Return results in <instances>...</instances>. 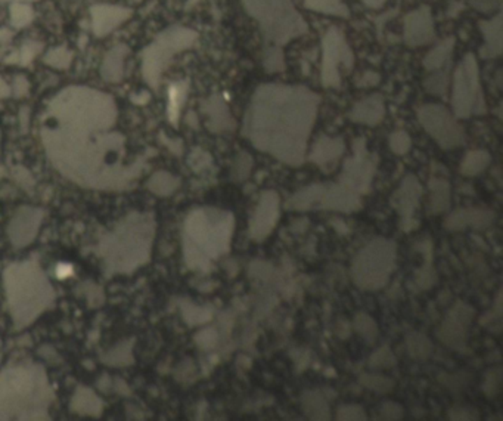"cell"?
I'll use <instances>...</instances> for the list:
<instances>
[{"label": "cell", "mask_w": 503, "mask_h": 421, "mask_svg": "<svg viewBox=\"0 0 503 421\" xmlns=\"http://www.w3.org/2000/svg\"><path fill=\"white\" fill-rule=\"evenodd\" d=\"M117 107L103 92L71 86L52 99L42 127L48 157L78 185L95 190L129 187L142 164L127 163L126 136L115 129Z\"/></svg>", "instance_id": "cell-1"}, {"label": "cell", "mask_w": 503, "mask_h": 421, "mask_svg": "<svg viewBox=\"0 0 503 421\" xmlns=\"http://www.w3.org/2000/svg\"><path fill=\"white\" fill-rule=\"evenodd\" d=\"M319 105L321 97L306 86L263 83L248 104L242 135L258 151L300 167L306 160Z\"/></svg>", "instance_id": "cell-2"}, {"label": "cell", "mask_w": 503, "mask_h": 421, "mask_svg": "<svg viewBox=\"0 0 503 421\" xmlns=\"http://www.w3.org/2000/svg\"><path fill=\"white\" fill-rule=\"evenodd\" d=\"M235 217L220 208L204 207L189 213L184 222L183 252L194 271H208L211 260L229 253Z\"/></svg>", "instance_id": "cell-3"}, {"label": "cell", "mask_w": 503, "mask_h": 421, "mask_svg": "<svg viewBox=\"0 0 503 421\" xmlns=\"http://www.w3.org/2000/svg\"><path fill=\"white\" fill-rule=\"evenodd\" d=\"M244 10L253 18L268 45L285 46L306 36L309 24L302 18L294 0H241Z\"/></svg>", "instance_id": "cell-4"}, {"label": "cell", "mask_w": 503, "mask_h": 421, "mask_svg": "<svg viewBox=\"0 0 503 421\" xmlns=\"http://www.w3.org/2000/svg\"><path fill=\"white\" fill-rule=\"evenodd\" d=\"M6 292L12 317L18 327L30 324L54 299L45 275L30 263L6 271Z\"/></svg>", "instance_id": "cell-5"}, {"label": "cell", "mask_w": 503, "mask_h": 421, "mask_svg": "<svg viewBox=\"0 0 503 421\" xmlns=\"http://www.w3.org/2000/svg\"><path fill=\"white\" fill-rule=\"evenodd\" d=\"M395 244L386 238L369 241L351 263V278L362 290L375 292L386 287L395 266Z\"/></svg>", "instance_id": "cell-6"}, {"label": "cell", "mask_w": 503, "mask_h": 421, "mask_svg": "<svg viewBox=\"0 0 503 421\" xmlns=\"http://www.w3.org/2000/svg\"><path fill=\"white\" fill-rule=\"evenodd\" d=\"M198 33L192 29L175 25L155 37V41L142 52V74L152 89H158L164 70L171 59L183 50L195 48Z\"/></svg>", "instance_id": "cell-7"}, {"label": "cell", "mask_w": 503, "mask_h": 421, "mask_svg": "<svg viewBox=\"0 0 503 421\" xmlns=\"http://www.w3.org/2000/svg\"><path fill=\"white\" fill-rule=\"evenodd\" d=\"M450 85H452V113L458 118L486 114L487 107L481 73L474 54H467L459 61Z\"/></svg>", "instance_id": "cell-8"}, {"label": "cell", "mask_w": 503, "mask_h": 421, "mask_svg": "<svg viewBox=\"0 0 503 421\" xmlns=\"http://www.w3.org/2000/svg\"><path fill=\"white\" fill-rule=\"evenodd\" d=\"M288 210H330V212L353 213L362 208L360 195L341 183H313L297 191L286 203Z\"/></svg>", "instance_id": "cell-9"}, {"label": "cell", "mask_w": 503, "mask_h": 421, "mask_svg": "<svg viewBox=\"0 0 503 421\" xmlns=\"http://www.w3.org/2000/svg\"><path fill=\"white\" fill-rule=\"evenodd\" d=\"M354 52L347 37L338 27H330L322 37L321 82L323 87L337 89L341 86L342 73L351 71Z\"/></svg>", "instance_id": "cell-10"}, {"label": "cell", "mask_w": 503, "mask_h": 421, "mask_svg": "<svg viewBox=\"0 0 503 421\" xmlns=\"http://www.w3.org/2000/svg\"><path fill=\"white\" fill-rule=\"evenodd\" d=\"M418 120L443 150H453L465 143V130L458 122V117L443 105H422L418 110Z\"/></svg>", "instance_id": "cell-11"}, {"label": "cell", "mask_w": 503, "mask_h": 421, "mask_svg": "<svg viewBox=\"0 0 503 421\" xmlns=\"http://www.w3.org/2000/svg\"><path fill=\"white\" fill-rule=\"evenodd\" d=\"M375 172L377 157L367 151L365 138L356 139L353 143V155L342 164L340 183L362 195L372 185Z\"/></svg>", "instance_id": "cell-12"}, {"label": "cell", "mask_w": 503, "mask_h": 421, "mask_svg": "<svg viewBox=\"0 0 503 421\" xmlns=\"http://www.w3.org/2000/svg\"><path fill=\"white\" fill-rule=\"evenodd\" d=\"M474 317L475 311L472 306L463 304V301H458L452 309H449L437 336L449 348L463 352L467 349L468 330Z\"/></svg>", "instance_id": "cell-13"}, {"label": "cell", "mask_w": 503, "mask_h": 421, "mask_svg": "<svg viewBox=\"0 0 503 421\" xmlns=\"http://www.w3.org/2000/svg\"><path fill=\"white\" fill-rule=\"evenodd\" d=\"M281 216V199L276 191H264L257 203L253 216L249 219V238L260 243L268 238L275 229Z\"/></svg>", "instance_id": "cell-14"}, {"label": "cell", "mask_w": 503, "mask_h": 421, "mask_svg": "<svg viewBox=\"0 0 503 421\" xmlns=\"http://www.w3.org/2000/svg\"><path fill=\"white\" fill-rule=\"evenodd\" d=\"M421 197H422V187L418 178L414 175L404 176L399 188H397L391 195L390 203L395 212L400 215L402 229L406 232L412 231L416 227V220L414 219V215L419 206Z\"/></svg>", "instance_id": "cell-15"}, {"label": "cell", "mask_w": 503, "mask_h": 421, "mask_svg": "<svg viewBox=\"0 0 503 421\" xmlns=\"http://www.w3.org/2000/svg\"><path fill=\"white\" fill-rule=\"evenodd\" d=\"M435 38V22L427 5L410 10L403 20V41L409 48H421Z\"/></svg>", "instance_id": "cell-16"}, {"label": "cell", "mask_w": 503, "mask_h": 421, "mask_svg": "<svg viewBox=\"0 0 503 421\" xmlns=\"http://www.w3.org/2000/svg\"><path fill=\"white\" fill-rule=\"evenodd\" d=\"M131 17V10L118 5H95L90 9L92 29L95 36L105 37Z\"/></svg>", "instance_id": "cell-17"}, {"label": "cell", "mask_w": 503, "mask_h": 421, "mask_svg": "<svg viewBox=\"0 0 503 421\" xmlns=\"http://www.w3.org/2000/svg\"><path fill=\"white\" fill-rule=\"evenodd\" d=\"M496 219V213L487 208H459L446 219L444 227L449 231H462L465 228L486 229Z\"/></svg>", "instance_id": "cell-18"}, {"label": "cell", "mask_w": 503, "mask_h": 421, "mask_svg": "<svg viewBox=\"0 0 503 421\" xmlns=\"http://www.w3.org/2000/svg\"><path fill=\"white\" fill-rule=\"evenodd\" d=\"M203 111L207 115V126L213 134L232 131L236 127L235 118L231 114L226 101L220 95H211L203 102Z\"/></svg>", "instance_id": "cell-19"}, {"label": "cell", "mask_w": 503, "mask_h": 421, "mask_svg": "<svg viewBox=\"0 0 503 421\" xmlns=\"http://www.w3.org/2000/svg\"><path fill=\"white\" fill-rule=\"evenodd\" d=\"M483 36V46L480 48V57L484 59H495L502 55L503 50V15L497 12L492 18L484 20L480 24Z\"/></svg>", "instance_id": "cell-20"}, {"label": "cell", "mask_w": 503, "mask_h": 421, "mask_svg": "<svg viewBox=\"0 0 503 421\" xmlns=\"http://www.w3.org/2000/svg\"><path fill=\"white\" fill-rule=\"evenodd\" d=\"M386 117V104L378 94L369 95L353 105L349 118L353 123L374 127L378 126Z\"/></svg>", "instance_id": "cell-21"}, {"label": "cell", "mask_w": 503, "mask_h": 421, "mask_svg": "<svg viewBox=\"0 0 503 421\" xmlns=\"http://www.w3.org/2000/svg\"><path fill=\"white\" fill-rule=\"evenodd\" d=\"M344 152H346V143L341 136L330 138L323 135L314 142L309 159L322 170H329L341 159Z\"/></svg>", "instance_id": "cell-22"}, {"label": "cell", "mask_w": 503, "mask_h": 421, "mask_svg": "<svg viewBox=\"0 0 503 421\" xmlns=\"http://www.w3.org/2000/svg\"><path fill=\"white\" fill-rule=\"evenodd\" d=\"M38 222H41V213L37 210L24 208L21 213L12 220V227H22V228H10L12 243L17 245H25L33 241V236L38 229Z\"/></svg>", "instance_id": "cell-23"}, {"label": "cell", "mask_w": 503, "mask_h": 421, "mask_svg": "<svg viewBox=\"0 0 503 421\" xmlns=\"http://www.w3.org/2000/svg\"><path fill=\"white\" fill-rule=\"evenodd\" d=\"M129 55V48L126 45H118L112 48L103 58L101 74L107 82L118 83L124 76V62Z\"/></svg>", "instance_id": "cell-24"}, {"label": "cell", "mask_w": 503, "mask_h": 421, "mask_svg": "<svg viewBox=\"0 0 503 421\" xmlns=\"http://www.w3.org/2000/svg\"><path fill=\"white\" fill-rule=\"evenodd\" d=\"M455 52V37H447L444 41L437 43L423 58L422 64L425 70L435 71L444 67H450V61L453 58Z\"/></svg>", "instance_id": "cell-25"}, {"label": "cell", "mask_w": 503, "mask_h": 421, "mask_svg": "<svg viewBox=\"0 0 503 421\" xmlns=\"http://www.w3.org/2000/svg\"><path fill=\"white\" fill-rule=\"evenodd\" d=\"M430 210L434 215L444 213L450 207V183L446 179L434 178L430 180Z\"/></svg>", "instance_id": "cell-26"}, {"label": "cell", "mask_w": 503, "mask_h": 421, "mask_svg": "<svg viewBox=\"0 0 503 421\" xmlns=\"http://www.w3.org/2000/svg\"><path fill=\"white\" fill-rule=\"evenodd\" d=\"M301 406L310 420H329L330 411L328 399L321 392L309 390L304 393L301 397Z\"/></svg>", "instance_id": "cell-27"}, {"label": "cell", "mask_w": 503, "mask_h": 421, "mask_svg": "<svg viewBox=\"0 0 503 421\" xmlns=\"http://www.w3.org/2000/svg\"><path fill=\"white\" fill-rule=\"evenodd\" d=\"M302 5L306 9L321 15L342 20L350 17V10L344 0H302Z\"/></svg>", "instance_id": "cell-28"}, {"label": "cell", "mask_w": 503, "mask_h": 421, "mask_svg": "<svg viewBox=\"0 0 503 421\" xmlns=\"http://www.w3.org/2000/svg\"><path fill=\"white\" fill-rule=\"evenodd\" d=\"M492 157L484 150H472L465 154L460 163V173L463 176H476L488 167Z\"/></svg>", "instance_id": "cell-29"}, {"label": "cell", "mask_w": 503, "mask_h": 421, "mask_svg": "<svg viewBox=\"0 0 503 421\" xmlns=\"http://www.w3.org/2000/svg\"><path fill=\"white\" fill-rule=\"evenodd\" d=\"M406 348L410 355V358L416 361H425L431 357L434 350L431 340L422 333L414 331L406 337Z\"/></svg>", "instance_id": "cell-30"}, {"label": "cell", "mask_w": 503, "mask_h": 421, "mask_svg": "<svg viewBox=\"0 0 503 421\" xmlns=\"http://www.w3.org/2000/svg\"><path fill=\"white\" fill-rule=\"evenodd\" d=\"M419 247H421V252L423 253V256H425V263H423L422 269L418 271V273H416V283L421 288H425L427 290V288H431L437 281L435 271L432 266V247H431L430 241L422 243Z\"/></svg>", "instance_id": "cell-31"}, {"label": "cell", "mask_w": 503, "mask_h": 421, "mask_svg": "<svg viewBox=\"0 0 503 421\" xmlns=\"http://www.w3.org/2000/svg\"><path fill=\"white\" fill-rule=\"evenodd\" d=\"M450 86V69L444 67L442 70L430 71L428 77L423 82V87L428 92V94L434 97H444L447 94Z\"/></svg>", "instance_id": "cell-32"}, {"label": "cell", "mask_w": 503, "mask_h": 421, "mask_svg": "<svg viewBox=\"0 0 503 421\" xmlns=\"http://www.w3.org/2000/svg\"><path fill=\"white\" fill-rule=\"evenodd\" d=\"M148 187L154 194L167 197L177 191V188L180 187V180L179 178L173 176L168 172H158L150 179Z\"/></svg>", "instance_id": "cell-33"}, {"label": "cell", "mask_w": 503, "mask_h": 421, "mask_svg": "<svg viewBox=\"0 0 503 421\" xmlns=\"http://www.w3.org/2000/svg\"><path fill=\"white\" fill-rule=\"evenodd\" d=\"M263 67L269 74H276L285 71V55L284 48L277 45H268L263 52Z\"/></svg>", "instance_id": "cell-34"}, {"label": "cell", "mask_w": 503, "mask_h": 421, "mask_svg": "<svg viewBox=\"0 0 503 421\" xmlns=\"http://www.w3.org/2000/svg\"><path fill=\"white\" fill-rule=\"evenodd\" d=\"M353 325H354L356 333L359 334L366 341V343H369V345L375 343L379 336V330H378V325L374 318H370L366 313H359V315H356Z\"/></svg>", "instance_id": "cell-35"}, {"label": "cell", "mask_w": 503, "mask_h": 421, "mask_svg": "<svg viewBox=\"0 0 503 421\" xmlns=\"http://www.w3.org/2000/svg\"><path fill=\"white\" fill-rule=\"evenodd\" d=\"M188 95V83H176L170 87V99H168V117L171 123H177L182 105L187 101Z\"/></svg>", "instance_id": "cell-36"}, {"label": "cell", "mask_w": 503, "mask_h": 421, "mask_svg": "<svg viewBox=\"0 0 503 421\" xmlns=\"http://www.w3.org/2000/svg\"><path fill=\"white\" fill-rule=\"evenodd\" d=\"M182 312L184 321L189 325H200L213 318V309L210 306H195L192 304H184Z\"/></svg>", "instance_id": "cell-37"}, {"label": "cell", "mask_w": 503, "mask_h": 421, "mask_svg": "<svg viewBox=\"0 0 503 421\" xmlns=\"http://www.w3.org/2000/svg\"><path fill=\"white\" fill-rule=\"evenodd\" d=\"M43 61L50 65L52 69L57 70H67L73 62V52L68 50L65 46H58L50 49L45 55Z\"/></svg>", "instance_id": "cell-38"}, {"label": "cell", "mask_w": 503, "mask_h": 421, "mask_svg": "<svg viewBox=\"0 0 503 421\" xmlns=\"http://www.w3.org/2000/svg\"><path fill=\"white\" fill-rule=\"evenodd\" d=\"M253 157H251L248 152L241 151L235 157V160L232 163V169H231V176L235 182H242L245 179H248V176L251 175V170H253Z\"/></svg>", "instance_id": "cell-39"}, {"label": "cell", "mask_w": 503, "mask_h": 421, "mask_svg": "<svg viewBox=\"0 0 503 421\" xmlns=\"http://www.w3.org/2000/svg\"><path fill=\"white\" fill-rule=\"evenodd\" d=\"M360 385L369 390H374L377 393H388L394 389V380L381 374H362Z\"/></svg>", "instance_id": "cell-40"}, {"label": "cell", "mask_w": 503, "mask_h": 421, "mask_svg": "<svg viewBox=\"0 0 503 421\" xmlns=\"http://www.w3.org/2000/svg\"><path fill=\"white\" fill-rule=\"evenodd\" d=\"M34 18L33 8L25 2H17L10 6V20L15 29H24L31 24Z\"/></svg>", "instance_id": "cell-41"}, {"label": "cell", "mask_w": 503, "mask_h": 421, "mask_svg": "<svg viewBox=\"0 0 503 421\" xmlns=\"http://www.w3.org/2000/svg\"><path fill=\"white\" fill-rule=\"evenodd\" d=\"M388 145L395 155H406L412 148V139H410L407 131L395 130L388 138Z\"/></svg>", "instance_id": "cell-42"}, {"label": "cell", "mask_w": 503, "mask_h": 421, "mask_svg": "<svg viewBox=\"0 0 503 421\" xmlns=\"http://www.w3.org/2000/svg\"><path fill=\"white\" fill-rule=\"evenodd\" d=\"M395 358L394 353L388 346H382L379 348L375 353H372V357L369 359V366L370 368H391L395 365Z\"/></svg>", "instance_id": "cell-43"}, {"label": "cell", "mask_w": 503, "mask_h": 421, "mask_svg": "<svg viewBox=\"0 0 503 421\" xmlns=\"http://www.w3.org/2000/svg\"><path fill=\"white\" fill-rule=\"evenodd\" d=\"M249 275L253 276V278L261 280L264 283H273L277 276L276 271L270 265H268V263H264L261 260H254L253 263H251Z\"/></svg>", "instance_id": "cell-44"}, {"label": "cell", "mask_w": 503, "mask_h": 421, "mask_svg": "<svg viewBox=\"0 0 503 421\" xmlns=\"http://www.w3.org/2000/svg\"><path fill=\"white\" fill-rule=\"evenodd\" d=\"M337 420L341 421H365L367 420L366 411L359 405H342L337 411Z\"/></svg>", "instance_id": "cell-45"}, {"label": "cell", "mask_w": 503, "mask_h": 421, "mask_svg": "<svg viewBox=\"0 0 503 421\" xmlns=\"http://www.w3.org/2000/svg\"><path fill=\"white\" fill-rule=\"evenodd\" d=\"M42 49H43V45L41 42H27L20 50L18 62L22 65L30 64L37 57V54H41Z\"/></svg>", "instance_id": "cell-46"}, {"label": "cell", "mask_w": 503, "mask_h": 421, "mask_svg": "<svg viewBox=\"0 0 503 421\" xmlns=\"http://www.w3.org/2000/svg\"><path fill=\"white\" fill-rule=\"evenodd\" d=\"M195 341L201 349H205V350L213 349V348H216L217 341H219V333L214 330V328H207V330H203L195 337Z\"/></svg>", "instance_id": "cell-47"}, {"label": "cell", "mask_w": 503, "mask_h": 421, "mask_svg": "<svg viewBox=\"0 0 503 421\" xmlns=\"http://www.w3.org/2000/svg\"><path fill=\"white\" fill-rule=\"evenodd\" d=\"M468 5L480 14H493L500 9L502 0H467Z\"/></svg>", "instance_id": "cell-48"}, {"label": "cell", "mask_w": 503, "mask_h": 421, "mask_svg": "<svg viewBox=\"0 0 503 421\" xmlns=\"http://www.w3.org/2000/svg\"><path fill=\"white\" fill-rule=\"evenodd\" d=\"M189 164L192 166V169L195 170V172H200V170L207 169L211 164V157H210L208 152H205V151H203L200 148H196L191 155Z\"/></svg>", "instance_id": "cell-49"}, {"label": "cell", "mask_w": 503, "mask_h": 421, "mask_svg": "<svg viewBox=\"0 0 503 421\" xmlns=\"http://www.w3.org/2000/svg\"><path fill=\"white\" fill-rule=\"evenodd\" d=\"M500 381H502V373L500 370H495L492 373H488L486 383H484V392L487 397H495V394L499 392L500 389Z\"/></svg>", "instance_id": "cell-50"}, {"label": "cell", "mask_w": 503, "mask_h": 421, "mask_svg": "<svg viewBox=\"0 0 503 421\" xmlns=\"http://www.w3.org/2000/svg\"><path fill=\"white\" fill-rule=\"evenodd\" d=\"M381 415L386 420H400L403 417V408L395 402H384L381 406Z\"/></svg>", "instance_id": "cell-51"}, {"label": "cell", "mask_w": 503, "mask_h": 421, "mask_svg": "<svg viewBox=\"0 0 503 421\" xmlns=\"http://www.w3.org/2000/svg\"><path fill=\"white\" fill-rule=\"evenodd\" d=\"M379 82H381V77H379L378 73L366 71L365 74H362L359 78H357L356 86H359V87H374V86H378Z\"/></svg>", "instance_id": "cell-52"}, {"label": "cell", "mask_w": 503, "mask_h": 421, "mask_svg": "<svg viewBox=\"0 0 503 421\" xmlns=\"http://www.w3.org/2000/svg\"><path fill=\"white\" fill-rule=\"evenodd\" d=\"M29 89H30V83L27 78H25L24 76H17L14 80V86H12V92H14V95L17 98H21L29 94Z\"/></svg>", "instance_id": "cell-53"}, {"label": "cell", "mask_w": 503, "mask_h": 421, "mask_svg": "<svg viewBox=\"0 0 503 421\" xmlns=\"http://www.w3.org/2000/svg\"><path fill=\"white\" fill-rule=\"evenodd\" d=\"M450 420H475V414L471 413L467 408H453L449 411Z\"/></svg>", "instance_id": "cell-54"}, {"label": "cell", "mask_w": 503, "mask_h": 421, "mask_svg": "<svg viewBox=\"0 0 503 421\" xmlns=\"http://www.w3.org/2000/svg\"><path fill=\"white\" fill-rule=\"evenodd\" d=\"M360 2H362L365 6L370 8V9H379V8H382L384 5L387 3L388 0H360Z\"/></svg>", "instance_id": "cell-55"}, {"label": "cell", "mask_w": 503, "mask_h": 421, "mask_svg": "<svg viewBox=\"0 0 503 421\" xmlns=\"http://www.w3.org/2000/svg\"><path fill=\"white\" fill-rule=\"evenodd\" d=\"M10 95V87L6 85V82L0 77V98H6Z\"/></svg>", "instance_id": "cell-56"}, {"label": "cell", "mask_w": 503, "mask_h": 421, "mask_svg": "<svg viewBox=\"0 0 503 421\" xmlns=\"http://www.w3.org/2000/svg\"><path fill=\"white\" fill-rule=\"evenodd\" d=\"M10 37H12V33H10V31H8V30H5V29H0V43L8 42Z\"/></svg>", "instance_id": "cell-57"}, {"label": "cell", "mask_w": 503, "mask_h": 421, "mask_svg": "<svg viewBox=\"0 0 503 421\" xmlns=\"http://www.w3.org/2000/svg\"><path fill=\"white\" fill-rule=\"evenodd\" d=\"M18 2H31V0H18Z\"/></svg>", "instance_id": "cell-58"}]
</instances>
